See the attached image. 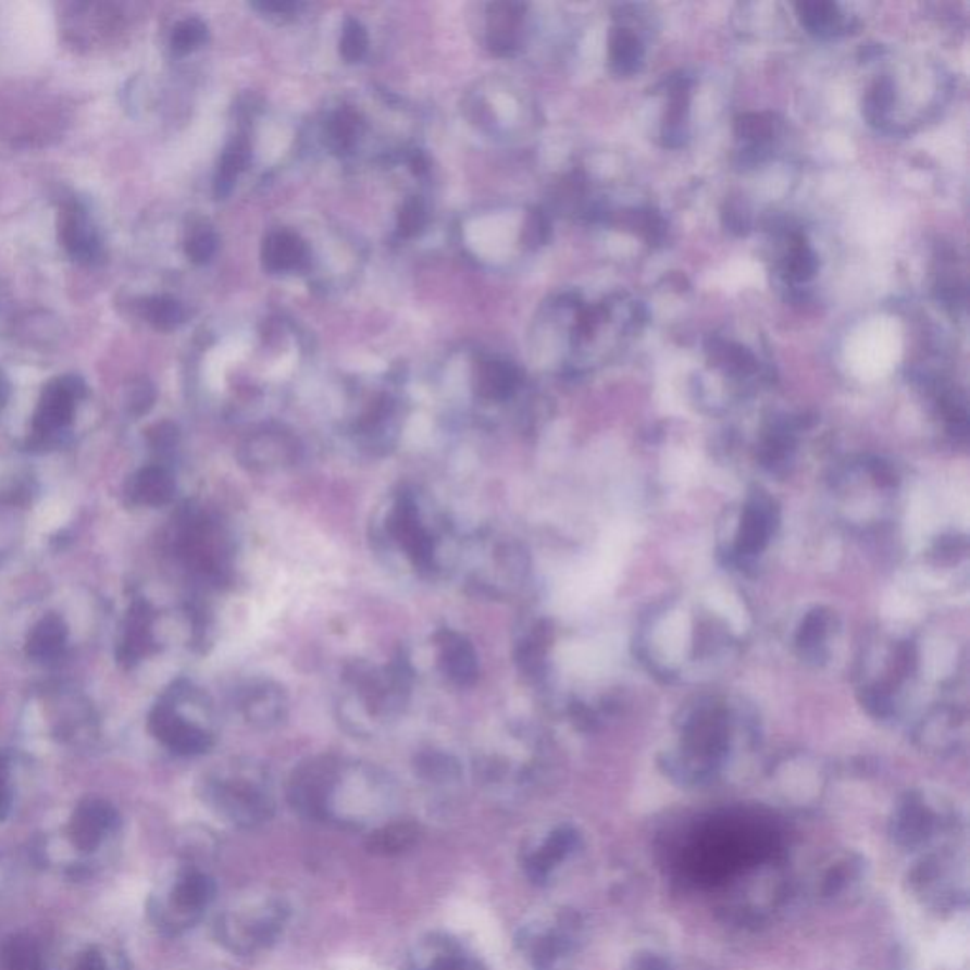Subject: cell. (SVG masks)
Returning <instances> with one entry per match:
<instances>
[{"instance_id":"obj_1","label":"cell","mask_w":970,"mask_h":970,"mask_svg":"<svg viewBox=\"0 0 970 970\" xmlns=\"http://www.w3.org/2000/svg\"><path fill=\"white\" fill-rule=\"evenodd\" d=\"M963 832L957 809L938 796L927 793L906 794L893 811L891 840L908 853H927L959 844Z\"/></svg>"},{"instance_id":"obj_2","label":"cell","mask_w":970,"mask_h":970,"mask_svg":"<svg viewBox=\"0 0 970 970\" xmlns=\"http://www.w3.org/2000/svg\"><path fill=\"white\" fill-rule=\"evenodd\" d=\"M586 942V921L571 908L551 911L522 929L518 944L533 970H571Z\"/></svg>"},{"instance_id":"obj_3","label":"cell","mask_w":970,"mask_h":970,"mask_svg":"<svg viewBox=\"0 0 970 970\" xmlns=\"http://www.w3.org/2000/svg\"><path fill=\"white\" fill-rule=\"evenodd\" d=\"M908 883L913 897L934 911H954L967 905L969 874L967 857L959 844L921 853L911 867Z\"/></svg>"},{"instance_id":"obj_4","label":"cell","mask_w":970,"mask_h":970,"mask_svg":"<svg viewBox=\"0 0 970 970\" xmlns=\"http://www.w3.org/2000/svg\"><path fill=\"white\" fill-rule=\"evenodd\" d=\"M288 921V906L283 898H258L242 908L226 911L219 919V936L239 956H252L270 948L279 938Z\"/></svg>"},{"instance_id":"obj_5","label":"cell","mask_w":970,"mask_h":970,"mask_svg":"<svg viewBox=\"0 0 970 970\" xmlns=\"http://www.w3.org/2000/svg\"><path fill=\"white\" fill-rule=\"evenodd\" d=\"M207 794L222 817L242 829L265 823L275 808L270 788L252 773L213 781Z\"/></svg>"},{"instance_id":"obj_6","label":"cell","mask_w":970,"mask_h":970,"mask_svg":"<svg viewBox=\"0 0 970 970\" xmlns=\"http://www.w3.org/2000/svg\"><path fill=\"white\" fill-rule=\"evenodd\" d=\"M341 766L332 758H315L300 766L288 785V798L300 816L326 821L332 788Z\"/></svg>"},{"instance_id":"obj_7","label":"cell","mask_w":970,"mask_h":970,"mask_svg":"<svg viewBox=\"0 0 970 970\" xmlns=\"http://www.w3.org/2000/svg\"><path fill=\"white\" fill-rule=\"evenodd\" d=\"M582 847L581 832L571 824H559L551 829L523 859L525 874L531 882L548 883L559 868L573 859Z\"/></svg>"},{"instance_id":"obj_8","label":"cell","mask_w":970,"mask_h":970,"mask_svg":"<svg viewBox=\"0 0 970 970\" xmlns=\"http://www.w3.org/2000/svg\"><path fill=\"white\" fill-rule=\"evenodd\" d=\"M86 383L78 375H63L53 380L42 393L35 413L38 433H58L69 425L73 420L74 405L86 397Z\"/></svg>"},{"instance_id":"obj_9","label":"cell","mask_w":970,"mask_h":970,"mask_svg":"<svg viewBox=\"0 0 970 970\" xmlns=\"http://www.w3.org/2000/svg\"><path fill=\"white\" fill-rule=\"evenodd\" d=\"M408 970H485L464 949L461 942L448 934H428L413 946L408 956Z\"/></svg>"},{"instance_id":"obj_10","label":"cell","mask_w":970,"mask_h":970,"mask_svg":"<svg viewBox=\"0 0 970 970\" xmlns=\"http://www.w3.org/2000/svg\"><path fill=\"white\" fill-rule=\"evenodd\" d=\"M867 874V860L859 853H838L821 870L817 893L831 903H846L859 893Z\"/></svg>"},{"instance_id":"obj_11","label":"cell","mask_w":970,"mask_h":970,"mask_svg":"<svg viewBox=\"0 0 970 970\" xmlns=\"http://www.w3.org/2000/svg\"><path fill=\"white\" fill-rule=\"evenodd\" d=\"M150 730L165 747L178 755H201L213 743L206 730L184 721L171 707H158L150 714Z\"/></svg>"},{"instance_id":"obj_12","label":"cell","mask_w":970,"mask_h":970,"mask_svg":"<svg viewBox=\"0 0 970 970\" xmlns=\"http://www.w3.org/2000/svg\"><path fill=\"white\" fill-rule=\"evenodd\" d=\"M116 811L103 800L82 801L69 823V838L76 849L84 853L96 851L101 846L104 834L116 824Z\"/></svg>"},{"instance_id":"obj_13","label":"cell","mask_w":970,"mask_h":970,"mask_svg":"<svg viewBox=\"0 0 970 970\" xmlns=\"http://www.w3.org/2000/svg\"><path fill=\"white\" fill-rule=\"evenodd\" d=\"M60 241L69 257L78 262H94L101 252V239L88 213L78 203H66L60 214Z\"/></svg>"},{"instance_id":"obj_14","label":"cell","mask_w":970,"mask_h":970,"mask_svg":"<svg viewBox=\"0 0 970 970\" xmlns=\"http://www.w3.org/2000/svg\"><path fill=\"white\" fill-rule=\"evenodd\" d=\"M214 882L199 870H186L171 891V906L186 923L198 918L214 898Z\"/></svg>"},{"instance_id":"obj_15","label":"cell","mask_w":970,"mask_h":970,"mask_svg":"<svg viewBox=\"0 0 970 970\" xmlns=\"http://www.w3.org/2000/svg\"><path fill=\"white\" fill-rule=\"evenodd\" d=\"M308 245L290 232H273L262 245V262L268 272L285 273L302 270L308 264Z\"/></svg>"},{"instance_id":"obj_16","label":"cell","mask_w":970,"mask_h":970,"mask_svg":"<svg viewBox=\"0 0 970 970\" xmlns=\"http://www.w3.org/2000/svg\"><path fill=\"white\" fill-rule=\"evenodd\" d=\"M242 451V463L254 471H270L295 461L296 444L283 434L265 433L252 438Z\"/></svg>"},{"instance_id":"obj_17","label":"cell","mask_w":970,"mask_h":970,"mask_svg":"<svg viewBox=\"0 0 970 970\" xmlns=\"http://www.w3.org/2000/svg\"><path fill=\"white\" fill-rule=\"evenodd\" d=\"M442 668L453 683L467 686L478 676V658L469 641L453 632L440 635Z\"/></svg>"},{"instance_id":"obj_18","label":"cell","mask_w":970,"mask_h":970,"mask_svg":"<svg viewBox=\"0 0 970 970\" xmlns=\"http://www.w3.org/2000/svg\"><path fill=\"white\" fill-rule=\"evenodd\" d=\"M395 533L418 565H431L433 540L418 520L412 502H402V507L398 508L397 518H395Z\"/></svg>"},{"instance_id":"obj_19","label":"cell","mask_w":970,"mask_h":970,"mask_svg":"<svg viewBox=\"0 0 970 970\" xmlns=\"http://www.w3.org/2000/svg\"><path fill=\"white\" fill-rule=\"evenodd\" d=\"M420 826L410 821H393V823L377 826L368 836L366 847L372 855L380 857H393L400 853L410 851L420 840Z\"/></svg>"},{"instance_id":"obj_20","label":"cell","mask_w":970,"mask_h":970,"mask_svg":"<svg viewBox=\"0 0 970 970\" xmlns=\"http://www.w3.org/2000/svg\"><path fill=\"white\" fill-rule=\"evenodd\" d=\"M518 370L502 361H485L476 372V390L485 400L502 402L518 389Z\"/></svg>"},{"instance_id":"obj_21","label":"cell","mask_w":970,"mask_h":970,"mask_svg":"<svg viewBox=\"0 0 970 970\" xmlns=\"http://www.w3.org/2000/svg\"><path fill=\"white\" fill-rule=\"evenodd\" d=\"M772 530V502H768L764 499L753 500L747 510H745V518H743L739 551L742 554H757V551L762 550Z\"/></svg>"},{"instance_id":"obj_22","label":"cell","mask_w":970,"mask_h":970,"mask_svg":"<svg viewBox=\"0 0 970 970\" xmlns=\"http://www.w3.org/2000/svg\"><path fill=\"white\" fill-rule=\"evenodd\" d=\"M66 625L60 617L42 618L30 632L27 655L35 660H53L65 647Z\"/></svg>"},{"instance_id":"obj_23","label":"cell","mask_w":970,"mask_h":970,"mask_svg":"<svg viewBox=\"0 0 970 970\" xmlns=\"http://www.w3.org/2000/svg\"><path fill=\"white\" fill-rule=\"evenodd\" d=\"M175 484L167 472L160 467H148L140 471L133 485V495L140 505L147 507H163L173 499Z\"/></svg>"},{"instance_id":"obj_24","label":"cell","mask_w":970,"mask_h":970,"mask_svg":"<svg viewBox=\"0 0 970 970\" xmlns=\"http://www.w3.org/2000/svg\"><path fill=\"white\" fill-rule=\"evenodd\" d=\"M242 707H245V714L250 722L260 724V726H270L283 717L285 698L277 686L265 684V686L250 692L249 698Z\"/></svg>"},{"instance_id":"obj_25","label":"cell","mask_w":970,"mask_h":970,"mask_svg":"<svg viewBox=\"0 0 970 970\" xmlns=\"http://www.w3.org/2000/svg\"><path fill=\"white\" fill-rule=\"evenodd\" d=\"M250 150L249 145L245 140H234L222 154L219 171L214 177V196L224 199L229 196V191L234 188L237 177L241 175V171L249 163Z\"/></svg>"},{"instance_id":"obj_26","label":"cell","mask_w":970,"mask_h":970,"mask_svg":"<svg viewBox=\"0 0 970 970\" xmlns=\"http://www.w3.org/2000/svg\"><path fill=\"white\" fill-rule=\"evenodd\" d=\"M520 12L515 4H495L489 15V37L487 42L495 53H510L515 46V23Z\"/></svg>"},{"instance_id":"obj_27","label":"cell","mask_w":970,"mask_h":970,"mask_svg":"<svg viewBox=\"0 0 970 970\" xmlns=\"http://www.w3.org/2000/svg\"><path fill=\"white\" fill-rule=\"evenodd\" d=\"M798 14H800L801 25L809 33H816V35H831L834 29L844 27L838 8L832 2H823V0L804 2V4H798Z\"/></svg>"},{"instance_id":"obj_28","label":"cell","mask_w":970,"mask_h":970,"mask_svg":"<svg viewBox=\"0 0 970 970\" xmlns=\"http://www.w3.org/2000/svg\"><path fill=\"white\" fill-rule=\"evenodd\" d=\"M359 132H361L359 114L351 109H341L332 116L326 127L328 147L338 154H346L355 147Z\"/></svg>"},{"instance_id":"obj_29","label":"cell","mask_w":970,"mask_h":970,"mask_svg":"<svg viewBox=\"0 0 970 970\" xmlns=\"http://www.w3.org/2000/svg\"><path fill=\"white\" fill-rule=\"evenodd\" d=\"M643 46L630 30H617L610 40V65L618 74H632L639 69Z\"/></svg>"},{"instance_id":"obj_30","label":"cell","mask_w":970,"mask_h":970,"mask_svg":"<svg viewBox=\"0 0 970 970\" xmlns=\"http://www.w3.org/2000/svg\"><path fill=\"white\" fill-rule=\"evenodd\" d=\"M142 316L158 331H175L184 323L183 303L171 296H152L142 303Z\"/></svg>"},{"instance_id":"obj_31","label":"cell","mask_w":970,"mask_h":970,"mask_svg":"<svg viewBox=\"0 0 970 970\" xmlns=\"http://www.w3.org/2000/svg\"><path fill=\"white\" fill-rule=\"evenodd\" d=\"M207 37H209V30H207L206 23L198 17H188V20L177 23L171 33V50L177 55H188L194 50H198L199 46L206 45Z\"/></svg>"},{"instance_id":"obj_32","label":"cell","mask_w":970,"mask_h":970,"mask_svg":"<svg viewBox=\"0 0 970 970\" xmlns=\"http://www.w3.org/2000/svg\"><path fill=\"white\" fill-rule=\"evenodd\" d=\"M216 249H219V237L213 228L203 224L191 226L184 241V252L190 258V262L198 265L207 264L216 254Z\"/></svg>"},{"instance_id":"obj_33","label":"cell","mask_w":970,"mask_h":970,"mask_svg":"<svg viewBox=\"0 0 970 970\" xmlns=\"http://www.w3.org/2000/svg\"><path fill=\"white\" fill-rule=\"evenodd\" d=\"M7 970H45L37 944L29 938H12L4 949Z\"/></svg>"},{"instance_id":"obj_34","label":"cell","mask_w":970,"mask_h":970,"mask_svg":"<svg viewBox=\"0 0 970 970\" xmlns=\"http://www.w3.org/2000/svg\"><path fill=\"white\" fill-rule=\"evenodd\" d=\"M368 52V33L364 25L357 20H347L339 38V53L347 63L361 61Z\"/></svg>"},{"instance_id":"obj_35","label":"cell","mask_w":970,"mask_h":970,"mask_svg":"<svg viewBox=\"0 0 970 970\" xmlns=\"http://www.w3.org/2000/svg\"><path fill=\"white\" fill-rule=\"evenodd\" d=\"M418 772L425 780L444 783V781L456 780L459 766L451 757H446L440 753H426L423 757L418 758Z\"/></svg>"},{"instance_id":"obj_36","label":"cell","mask_w":970,"mask_h":970,"mask_svg":"<svg viewBox=\"0 0 970 970\" xmlns=\"http://www.w3.org/2000/svg\"><path fill=\"white\" fill-rule=\"evenodd\" d=\"M793 250L788 257L785 273L788 279L808 281L817 270V258L813 250L809 249L806 241H801L800 236L794 237Z\"/></svg>"},{"instance_id":"obj_37","label":"cell","mask_w":970,"mask_h":970,"mask_svg":"<svg viewBox=\"0 0 970 970\" xmlns=\"http://www.w3.org/2000/svg\"><path fill=\"white\" fill-rule=\"evenodd\" d=\"M426 224L425 203L420 198L406 199L400 211H398L397 226L398 234L410 239V237L420 236Z\"/></svg>"},{"instance_id":"obj_38","label":"cell","mask_w":970,"mask_h":970,"mask_svg":"<svg viewBox=\"0 0 970 970\" xmlns=\"http://www.w3.org/2000/svg\"><path fill=\"white\" fill-rule=\"evenodd\" d=\"M735 132L742 139L753 142V148L758 150L762 147V142L772 135V124L762 114H745L737 120Z\"/></svg>"},{"instance_id":"obj_39","label":"cell","mask_w":970,"mask_h":970,"mask_svg":"<svg viewBox=\"0 0 970 970\" xmlns=\"http://www.w3.org/2000/svg\"><path fill=\"white\" fill-rule=\"evenodd\" d=\"M156 389L147 380H135L127 389V406L135 415L147 413L154 406Z\"/></svg>"},{"instance_id":"obj_40","label":"cell","mask_w":970,"mask_h":970,"mask_svg":"<svg viewBox=\"0 0 970 970\" xmlns=\"http://www.w3.org/2000/svg\"><path fill=\"white\" fill-rule=\"evenodd\" d=\"M548 236H550V222L546 219V214L543 211H533L523 228V241L527 247H538L546 242Z\"/></svg>"},{"instance_id":"obj_41","label":"cell","mask_w":970,"mask_h":970,"mask_svg":"<svg viewBox=\"0 0 970 970\" xmlns=\"http://www.w3.org/2000/svg\"><path fill=\"white\" fill-rule=\"evenodd\" d=\"M724 222H726L728 228L735 232V234H747L750 228V216L747 211H743V207L739 203H728L726 213H724Z\"/></svg>"},{"instance_id":"obj_42","label":"cell","mask_w":970,"mask_h":970,"mask_svg":"<svg viewBox=\"0 0 970 970\" xmlns=\"http://www.w3.org/2000/svg\"><path fill=\"white\" fill-rule=\"evenodd\" d=\"M252 7L260 10V12H264V14L273 15H290L298 10V4L290 2V0H262V2H254Z\"/></svg>"},{"instance_id":"obj_43","label":"cell","mask_w":970,"mask_h":970,"mask_svg":"<svg viewBox=\"0 0 970 970\" xmlns=\"http://www.w3.org/2000/svg\"><path fill=\"white\" fill-rule=\"evenodd\" d=\"M10 787H8V762L7 758L0 755V821L8 816L10 811Z\"/></svg>"},{"instance_id":"obj_44","label":"cell","mask_w":970,"mask_h":970,"mask_svg":"<svg viewBox=\"0 0 970 970\" xmlns=\"http://www.w3.org/2000/svg\"><path fill=\"white\" fill-rule=\"evenodd\" d=\"M633 969L635 970H669L668 959H663L662 956H658V954H643V956H637L635 959V965H633Z\"/></svg>"},{"instance_id":"obj_45","label":"cell","mask_w":970,"mask_h":970,"mask_svg":"<svg viewBox=\"0 0 970 970\" xmlns=\"http://www.w3.org/2000/svg\"><path fill=\"white\" fill-rule=\"evenodd\" d=\"M74 970H107V965H104L103 956L96 948H91L86 954H82Z\"/></svg>"},{"instance_id":"obj_46","label":"cell","mask_w":970,"mask_h":970,"mask_svg":"<svg viewBox=\"0 0 970 970\" xmlns=\"http://www.w3.org/2000/svg\"><path fill=\"white\" fill-rule=\"evenodd\" d=\"M410 167H412V171L413 173H415V175L425 173L426 167H428L425 156L421 154V152H415V154L412 156V160H410Z\"/></svg>"}]
</instances>
